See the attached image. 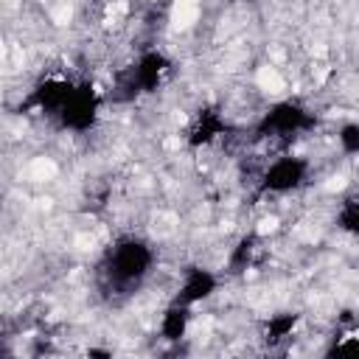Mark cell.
<instances>
[{"instance_id":"cell-1","label":"cell","mask_w":359,"mask_h":359,"mask_svg":"<svg viewBox=\"0 0 359 359\" xmlns=\"http://www.w3.org/2000/svg\"><path fill=\"white\" fill-rule=\"evenodd\" d=\"M154 266V250L140 236H121L109 244L101 261V272L115 289H137Z\"/></svg>"},{"instance_id":"cell-2","label":"cell","mask_w":359,"mask_h":359,"mask_svg":"<svg viewBox=\"0 0 359 359\" xmlns=\"http://www.w3.org/2000/svg\"><path fill=\"white\" fill-rule=\"evenodd\" d=\"M314 123H317V118L311 109H306L300 101L283 98V101L269 104L261 112V118L255 123V135L258 137H292V135L311 129Z\"/></svg>"},{"instance_id":"cell-3","label":"cell","mask_w":359,"mask_h":359,"mask_svg":"<svg viewBox=\"0 0 359 359\" xmlns=\"http://www.w3.org/2000/svg\"><path fill=\"white\" fill-rule=\"evenodd\" d=\"M309 160L300 154H280L272 163H266V168L258 177V194H292L297 188H303L309 182Z\"/></svg>"},{"instance_id":"cell-4","label":"cell","mask_w":359,"mask_h":359,"mask_svg":"<svg viewBox=\"0 0 359 359\" xmlns=\"http://www.w3.org/2000/svg\"><path fill=\"white\" fill-rule=\"evenodd\" d=\"M168 67H171V62H168V56H165L163 50H157V48L143 50V53L137 56V62L132 65V70L118 81V90H126L123 101H126V98H135V95H140V93H154V90H160V84H163L165 76H168Z\"/></svg>"},{"instance_id":"cell-5","label":"cell","mask_w":359,"mask_h":359,"mask_svg":"<svg viewBox=\"0 0 359 359\" xmlns=\"http://www.w3.org/2000/svg\"><path fill=\"white\" fill-rule=\"evenodd\" d=\"M101 115V95L95 93L93 84H76L67 95V101L62 104V109L56 112V121L62 129L70 132H90L98 123Z\"/></svg>"},{"instance_id":"cell-6","label":"cell","mask_w":359,"mask_h":359,"mask_svg":"<svg viewBox=\"0 0 359 359\" xmlns=\"http://www.w3.org/2000/svg\"><path fill=\"white\" fill-rule=\"evenodd\" d=\"M219 289V275L213 269H205V266H188L180 278V286L171 297V303H180V306H199L205 303L208 297H213V292Z\"/></svg>"},{"instance_id":"cell-7","label":"cell","mask_w":359,"mask_h":359,"mask_svg":"<svg viewBox=\"0 0 359 359\" xmlns=\"http://www.w3.org/2000/svg\"><path fill=\"white\" fill-rule=\"evenodd\" d=\"M73 87H76V84L67 81V79H45V81H39V84L31 90L28 107H36L39 112L56 118V112L62 109V104L67 101V95H70Z\"/></svg>"},{"instance_id":"cell-8","label":"cell","mask_w":359,"mask_h":359,"mask_svg":"<svg viewBox=\"0 0 359 359\" xmlns=\"http://www.w3.org/2000/svg\"><path fill=\"white\" fill-rule=\"evenodd\" d=\"M224 129H227V123H224L222 112L213 109V107H205V109H199V112L194 115L185 140H188L191 149H202V146H210L219 135H224Z\"/></svg>"},{"instance_id":"cell-9","label":"cell","mask_w":359,"mask_h":359,"mask_svg":"<svg viewBox=\"0 0 359 359\" xmlns=\"http://www.w3.org/2000/svg\"><path fill=\"white\" fill-rule=\"evenodd\" d=\"M188 325H191V309L188 306H180V303H168L160 314V337L165 342H180L185 334H188Z\"/></svg>"},{"instance_id":"cell-10","label":"cell","mask_w":359,"mask_h":359,"mask_svg":"<svg viewBox=\"0 0 359 359\" xmlns=\"http://www.w3.org/2000/svg\"><path fill=\"white\" fill-rule=\"evenodd\" d=\"M258 255H261V238H258L255 233H247V236H241V238L236 241V247L230 250L227 266H230V272H244V269H250V266L258 261Z\"/></svg>"},{"instance_id":"cell-11","label":"cell","mask_w":359,"mask_h":359,"mask_svg":"<svg viewBox=\"0 0 359 359\" xmlns=\"http://www.w3.org/2000/svg\"><path fill=\"white\" fill-rule=\"evenodd\" d=\"M297 325H300V314H294V311L272 314V317L266 320V325H264V339H266L269 345H278V342L289 339Z\"/></svg>"},{"instance_id":"cell-12","label":"cell","mask_w":359,"mask_h":359,"mask_svg":"<svg viewBox=\"0 0 359 359\" xmlns=\"http://www.w3.org/2000/svg\"><path fill=\"white\" fill-rule=\"evenodd\" d=\"M337 227L351 236H359V194L345 196V202L339 205V213H337Z\"/></svg>"},{"instance_id":"cell-13","label":"cell","mask_w":359,"mask_h":359,"mask_svg":"<svg viewBox=\"0 0 359 359\" xmlns=\"http://www.w3.org/2000/svg\"><path fill=\"white\" fill-rule=\"evenodd\" d=\"M337 143H339L342 154L356 157V154H359V121H348V123H342L339 132H337Z\"/></svg>"},{"instance_id":"cell-14","label":"cell","mask_w":359,"mask_h":359,"mask_svg":"<svg viewBox=\"0 0 359 359\" xmlns=\"http://www.w3.org/2000/svg\"><path fill=\"white\" fill-rule=\"evenodd\" d=\"M224 3H241V0H224Z\"/></svg>"},{"instance_id":"cell-15","label":"cell","mask_w":359,"mask_h":359,"mask_svg":"<svg viewBox=\"0 0 359 359\" xmlns=\"http://www.w3.org/2000/svg\"><path fill=\"white\" fill-rule=\"evenodd\" d=\"M93 3H104V0H93Z\"/></svg>"}]
</instances>
